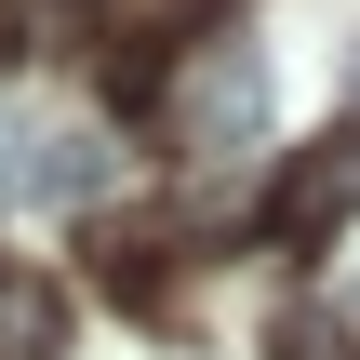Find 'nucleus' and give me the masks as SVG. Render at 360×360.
Returning a JSON list of instances; mask_svg holds the SVG:
<instances>
[{"mask_svg":"<svg viewBox=\"0 0 360 360\" xmlns=\"http://www.w3.org/2000/svg\"><path fill=\"white\" fill-rule=\"evenodd\" d=\"M347 214H360V120H334L267 174V240H334Z\"/></svg>","mask_w":360,"mask_h":360,"instance_id":"nucleus-1","label":"nucleus"},{"mask_svg":"<svg viewBox=\"0 0 360 360\" xmlns=\"http://www.w3.org/2000/svg\"><path fill=\"white\" fill-rule=\"evenodd\" d=\"M254 120H267V67L240 53V40H214L187 80H174V147H254Z\"/></svg>","mask_w":360,"mask_h":360,"instance_id":"nucleus-2","label":"nucleus"},{"mask_svg":"<svg viewBox=\"0 0 360 360\" xmlns=\"http://www.w3.org/2000/svg\"><path fill=\"white\" fill-rule=\"evenodd\" d=\"M0 360H67V281L0 267Z\"/></svg>","mask_w":360,"mask_h":360,"instance_id":"nucleus-3","label":"nucleus"},{"mask_svg":"<svg viewBox=\"0 0 360 360\" xmlns=\"http://www.w3.org/2000/svg\"><path fill=\"white\" fill-rule=\"evenodd\" d=\"M27 200H107V134H27Z\"/></svg>","mask_w":360,"mask_h":360,"instance_id":"nucleus-4","label":"nucleus"},{"mask_svg":"<svg viewBox=\"0 0 360 360\" xmlns=\"http://www.w3.org/2000/svg\"><path fill=\"white\" fill-rule=\"evenodd\" d=\"M281 360H347V334L334 321H281Z\"/></svg>","mask_w":360,"mask_h":360,"instance_id":"nucleus-5","label":"nucleus"},{"mask_svg":"<svg viewBox=\"0 0 360 360\" xmlns=\"http://www.w3.org/2000/svg\"><path fill=\"white\" fill-rule=\"evenodd\" d=\"M40 27H53V0H0V53H27Z\"/></svg>","mask_w":360,"mask_h":360,"instance_id":"nucleus-6","label":"nucleus"},{"mask_svg":"<svg viewBox=\"0 0 360 360\" xmlns=\"http://www.w3.org/2000/svg\"><path fill=\"white\" fill-rule=\"evenodd\" d=\"M13 174H27V134H13V120H0V200H13Z\"/></svg>","mask_w":360,"mask_h":360,"instance_id":"nucleus-7","label":"nucleus"},{"mask_svg":"<svg viewBox=\"0 0 360 360\" xmlns=\"http://www.w3.org/2000/svg\"><path fill=\"white\" fill-rule=\"evenodd\" d=\"M174 13H214V0H174Z\"/></svg>","mask_w":360,"mask_h":360,"instance_id":"nucleus-8","label":"nucleus"},{"mask_svg":"<svg viewBox=\"0 0 360 360\" xmlns=\"http://www.w3.org/2000/svg\"><path fill=\"white\" fill-rule=\"evenodd\" d=\"M347 321H360V294H347Z\"/></svg>","mask_w":360,"mask_h":360,"instance_id":"nucleus-9","label":"nucleus"}]
</instances>
